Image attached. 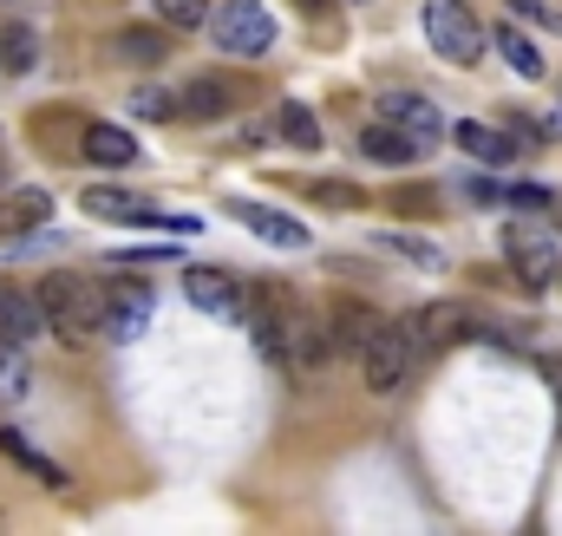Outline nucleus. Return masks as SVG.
Here are the masks:
<instances>
[{
  "label": "nucleus",
  "mask_w": 562,
  "mask_h": 536,
  "mask_svg": "<svg viewBox=\"0 0 562 536\" xmlns=\"http://www.w3.org/2000/svg\"><path fill=\"white\" fill-rule=\"evenodd\" d=\"M40 301H46V327L53 334H66V340L105 334V288H92L86 275H46Z\"/></svg>",
  "instance_id": "1"
},
{
  "label": "nucleus",
  "mask_w": 562,
  "mask_h": 536,
  "mask_svg": "<svg viewBox=\"0 0 562 536\" xmlns=\"http://www.w3.org/2000/svg\"><path fill=\"white\" fill-rule=\"evenodd\" d=\"M79 210L99 216V223H138V230H170V236H196V230H203V216H190V210H157V203H144L138 190H112V183H92V190L79 197Z\"/></svg>",
  "instance_id": "2"
},
{
  "label": "nucleus",
  "mask_w": 562,
  "mask_h": 536,
  "mask_svg": "<svg viewBox=\"0 0 562 536\" xmlns=\"http://www.w3.org/2000/svg\"><path fill=\"white\" fill-rule=\"evenodd\" d=\"M413 360H419V334H413V321H380L373 340L360 347L367 393H400V387L413 380Z\"/></svg>",
  "instance_id": "3"
},
{
  "label": "nucleus",
  "mask_w": 562,
  "mask_h": 536,
  "mask_svg": "<svg viewBox=\"0 0 562 536\" xmlns=\"http://www.w3.org/2000/svg\"><path fill=\"white\" fill-rule=\"evenodd\" d=\"M425 40L445 66H477L484 59V20L471 13V0H425Z\"/></svg>",
  "instance_id": "4"
},
{
  "label": "nucleus",
  "mask_w": 562,
  "mask_h": 536,
  "mask_svg": "<svg viewBox=\"0 0 562 536\" xmlns=\"http://www.w3.org/2000/svg\"><path fill=\"white\" fill-rule=\"evenodd\" d=\"M504 256H510V275H517L524 288H550V281H562V243H557V230L537 223V216L504 223Z\"/></svg>",
  "instance_id": "5"
},
{
  "label": "nucleus",
  "mask_w": 562,
  "mask_h": 536,
  "mask_svg": "<svg viewBox=\"0 0 562 536\" xmlns=\"http://www.w3.org/2000/svg\"><path fill=\"white\" fill-rule=\"evenodd\" d=\"M210 40H216L223 59H262L276 46V13L262 0H229V7L210 13Z\"/></svg>",
  "instance_id": "6"
},
{
  "label": "nucleus",
  "mask_w": 562,
  "mask_h": 536,
  "mask_svg": "<svg viewBox=\"0 0 562 536\" xmlns=\"http://www.w3.org/2000/svg\"><path fill=\"white\" fill-rule=\"evenodd\" d=\"M327 354H334V327H327V321H314L307 308L281 301V373L307 380V373H321V360H327Z\"/></svg>",
  "instance_id": "7"
},
{
  "label": "nucleus",
  "mask_w": 562,
  "mask_h": 536,
  "mask_svg": "<svg viewBox=\"0 0 562 536\" xmlns=\"http://www.w3.org/2000/svg\"><path fill=\"white\" fill-rule=\"evenodd\" d=\"M183 294H190L203 314H223V321H243V314H249V294H243V281H236L229 268H210V263L183 268Z\"/></svg>",
  "instance_id": "8"
},
{
  "label": "nucleus",
  "mask_w": 562,
  "mask_h": 536,
  "mask_svg": "<svg viewBox=\"0 0 562 536\" xmlns=\"http://www.w3.org/2000/svg\"><path fill=\"white\" fill-rule=\"evenodd\" d=\"M413 334H419L425 354H445V347H458V340L477 334V314H471L464 301H431V308L413 314Z\"/></svg>",
  "instance_id": "9"
},
{
  "label": "nucleus",
  "mask_w": 562,
  "mask_h": 536,
  "mask_svg": "<svg viewBox=\"0 0 562 536\" xmlns=\"http://www.w3.org/2000/svg\"><path fill=\"white\" fill-rule=\"evenodd\" d=\"M150 327V288L144 281H112L105 288V340H138Z\"/></svg>",
  "instance_id": "10"
},
{
  "label": "nucleus",
  "mask_w": 562,
  "mask_h": 536,
  "mask_svg": "<svg viewBox=\"0 0 562 536\" xmlns=\"http://www.w3.org/2000/svg\"><path fill=\"white\" fill-rule=\"evenodd\" d=\"M229 216L236 223H249L262 243H276V249H307V230L288 216V210H276V203H256V197H229Z\"/></svg>",
  "instance_id": "11"
},
{
  "label": "nucleus",
  "mask_w": 562,
  "mask_h": 536,
  "mask_svg": "<svg viewBox=\"0 0 562 536\" xmlns=\"http://www.w3.org/2000/svg\"><path fill=\"white\" fill-rule=\"evenodd\" d=\"M33 334H46V301H40V288L26 294V288L0 281V340H33Z\"/></svg>",
  "instance_id": "12"
},
{
  "label": "nucleus",
  "mask_w": 562,
  "mask_h": 536,
  "mask_svg": "<svg viewBox=\"0 0 562 536\" xmlns=\"http://www.w3.org/2000/svg\"><path fill=\"white\" fill-rule=\"evenodd\" d=\"M380 119H393V125H406L413 137H445V112L431 105V99H419V92H380Z\"/></svg>",
  "instance_id": "13"
},
{
  "label": "nucleus",
  "mask_w": 562,
  "mask_h": 536,
  "mask_svg": "<svg viewBox=\"0 0 562 536\" xmlns=\"http://www.w3.org/2000/svg\"><path fill=\"white\" fill-rule=\"evenodd\" d=\"M177 119H190V125L229 119V86H223V79H190V86L177 92Z\"/></svg>",
  "instance_id": "14"
},
{
  "label": "nucleus",
  "mask_w": 562,
  "mask_h": 536,
  "mask_svg": "<svg viewBox=\"0 0 562 536\" xmlns=\"http://www.w3.org/2000/svg\"><path fill=\"white\" fill-rule=\"evenodd\" d=\"M419 144H425V137H413L406 125H393V119H380V125H367V132H360V150H367L373 164H413V157H419Z\"/></svg>",
  "instance_id": "15"
},
{
  "label": "nucleus",
  "mask_w": 562,
  "mask_h": 536,
  "mask_svg": "<svg viewBox=\"0 0 562 536\" xmlns=\"http://www.w3.org/2000/svg\"><path fill=\"white\" fill-rule=\"evenodd\" d=\"M380 321H386V314H373L367 301H334V314H327V327H334V347H353V354L373 340V327H380Z\"/></svg>",
  "instance_id": "16"
},
{
  "label": "nucleus",
  "mask_w": 562,
  "mask_h": 536,
  "mask_svg": "<svg viewBox=\"0 0 562 536\" xmlns=\"http://www.w3.org/2000/svg\"><path fill=\"white\" fill-rule=\"evenodd\" d=\"M458 144H464L477 164H497V170H504V164H517V137L497 132V125H477V119H464V125H458Z\"/></svg>",
  "instance_id": "17"
},
{
  "label": "nucleus",
  "mask_w": 562,
  "mask_h": 536,
  "mask_svg": "<svg viewBox=\"0 0 562 536\" xmlns=\"http://www.w3.org/2000/svg\"><path fill=\"white\" fill-rule=\"evenodd\" d=\"M46 216H53V197L46 190H20V197L0 203V236H33Z\"/></svg>",
  "instance_id": "18"
},
{
  "label": "nucleus",
  "mask_w": 562,
  "mask_h": 536,
  "mask_svg": "<svg viewBox=\"0 0 562 536\" xmlns=\"http://www.w3.org/2000/svg\"><path fill=\"white\" fill-rule=\"evenodd\" d=\"M86 157L105 164V170H125L138 157V137L125 132V125H86Z\"/></svg>",
  "instance_id": "19"
},
{
  "label": "nucleus",
  "mask_w": 562,
  "mask_h": 536,
  "mask_svg": "<svg viewBox=\"0 0 562 536\" xmlns=\"http://www.w3.org/2000/svg\"><path fill=\"white\" fill-rule=\"evenodd\" d=\"M33 66H40V33H33V26H20V20H7V26H0V72L26 79Z\"/></svg>",
  "instance_id": "20"
},
{
  "label": "nucleus",
  "mask_w": 562,
  "mask_h": 536,
  "mask_svg": "<svg viewBox=\"0 0 562 536\" xmlns=\"http://www.w3.org/2000/svg\"><path fill=\"white\" fill-rule=\"evenodd\" d=\"M0 451H7V458H13L20 471H33V478H40L46 491H66V471H59V465H53L46 451H33V445H26L20 432H0Z\"/></svg>",
  "instance_id": "21"
},
{
  "label": "nucleus",
  "mask_w": 562,
  "mask_h": 536,
  "mask_svg": "<svg viewBox=\"0 0 562 536\" xmlns=\"http://www.w3.org/2000/svg\"><path fill=\"white\" fill-rule=\"evenodd\" d=\"M276 137L281 144H294V150H321V125H314V112H307V105H294V99H288V105H276Z\"/></svg>",
  "instance_id": "22"
},
{
  "label": "nucleus",
  "mask_w": 562,
  "mask_h": 536,
  "mask_svg": "<svg viewBox=\"0 0 562 536\" xmlns=\"http://www.w3.org/2000/svg\"><path fill=\"white\" fill-rule=\"evenodd\" d=\"M491 46L510 59V72H517V79H543V53H537L517 26H497V33H491Z\"/></svg>",
  "instance_id": "23"
},
{
  "label": "nucleus",
  "mask_w": 562,
  "mask_h": 536,
  "mask_svg": "<svg viewBox=\"0 0 562 536\" xmlns=\"http://www.w3.org/2000/svg\"><path fill=\"white\" fill-rule=\"evenodd\" d=\"M33 367H26V340H0V400H26Z\"/></svg>",
  "instance_id": "24"
},
{
  "label": "nucleus",
  "mask_w": 562,
  "mask_h": 536,
  "mask_svg": "<svg viewBox=\"0 0 562 536\" xmlns=\"http://www.w3.org/2000/svg\"><path fill=\"white\" fill-rule=\"evenodd\" d=\"M157 20L170 33H196V26H210V0H157Z\"/></svg>",
  "instance_id": "25"
},
{
  "label": "nucleus",
  "mask_w": 562,
  "mask_h": 536,
  "mask_svg": "<svg viewBox=\"0 0 562 536\" xmlns=\"http://www.w3.org/2000/svg\"><path fill=\"white\" fill-rule=\"evenodd\" d=\"M164 46H170V40H164V33H150V26L119 33V53H125V59H138V66H157V59H164Z\"/></svg>",
  "instance_id": "26"
},
{
  "label": "nucleus",
  "mask_w": 562,
  "mask_h": 536,
  "mask_svg": "<svg viewBox=\"0 0 562 536\" xmlns=\"http://www.w3.org/2000/svg\"><path fill=\"white\" fill-rule=\"evenodd\" d=\"M386 210H400V216H438V190H419V183L386 190Z\"/></svg>",
  "instance_id": "27"
},
{
  "label": "nucleus",
  "mask_w": 562,
  "mask_h": 536,
  "mask_svg": "<svg viewBox=\"0 0 562 536\" xmlns=\"http://www.w3.org/2000/svg\"><path fill=\"white\" fill-rule=\"evenodd\" d=\"M386 249H393V256H406V263H419V268H438V249H425V243H406V236H386Z\"/></svg>",
  "instance_id": "28"
},
{
  "label": "nucleus",
  "mask_w": 562,
  "mask_h": 536,
  "mask_svg": "<svg viewBox=\"0 0 562 536\" xmlns=\"http://www.w3.org/2000/svg\"><path fill=\"white\" fill-rule=\"evenodd\" d=\"M314 197H321V203H340V210H353V203H360V190H353V183H314Z\"/></svg>",
  "instance_id": "29"
},
{
  "label": "nucleus",
  "mask_w": 562,
  "mask_h": 536,
  "mask_svg": "<svg viewBox=\"0 0 562 536\" xmlns=\"http://www.w3.org/2000/svg\"><path fill=\"white\" fill-rule=\"evenodd\" d=\"M138 112L144 119H177V99H164V92H138Z\"/></svg>",
  "instance_id": "30"
},
{
  "label": "nucleus",
  "mask_w": 562,
  "mask_h": 536,
  "mask_svg": "<svg viewBox=\"0 0 562 536\" xmlns=\"http://www.w3.org/2000/svg\"><path fill=\"white\" fill-rule=\"evenodd\" d=\"M510 203H517V210H543V203H550V190H537V183H517V190H510Z\"/></svg>",
  "instance_id": "31"
},
{
  "label": "nucleus",
  "mask_w": 562,
  "mask_h": 536,
  "mask_svg": "<svg viewBox=\"0 0 562 536\" xmlns=\"http://www.w3.org/2000/svg\"><path fill=\"white\" fill-rule=\"evenodd\" d=\"M543 380H550V393H557V425H562V360H550V367H543Z\"/></svg>",
  "instance_id": "32"
},
{
  "label": "nucleus",
  "mask_w": 562,
  "mask_h": 536,
  "mask_svg": "<svg viewBox=\"0 0 562 536\" xmlns=\"http://www.w3.org/2000/svg\"><path fill=\"white\" fill-rule=\"evenodd\" d=\"M294 7H301V13H327V0H294Z\"/></svg>",
  "instance_id": "33"
}]
</instances>
